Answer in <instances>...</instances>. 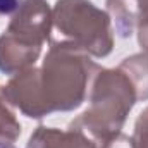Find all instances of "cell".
<instances>
[{
	"mask_svg": "<svg viewBox=\"0 0 148 148\" xmlns=\"http://www.w3.org/2000/svg\"><path fill=\"white\" fill-rule=\"evenodd\" d=\"M23 0H0V16L3 14H12L21 7Z\"/></svg>",
	"mask_w": 148,
	"mask_h": 148,
	"instance_id": "6da1fadb",
	"label": "cell"
},
{
	"mask_svg": "<svg viewBox=\"0 0 148 148\" xmlns=\"http://www.w3.org/2000/svg\"><path fill=\"white\" fill-rule=\"evenodd\" d=\"M0 148H17V147H14L10 141H7V140H2V138H0Z\"/></svg>",
	"mask_w": 148,
	"mask_h": 148,
	"instance_id": "7a4b0ae2",
	"label": "cell"
}]
</instances>
